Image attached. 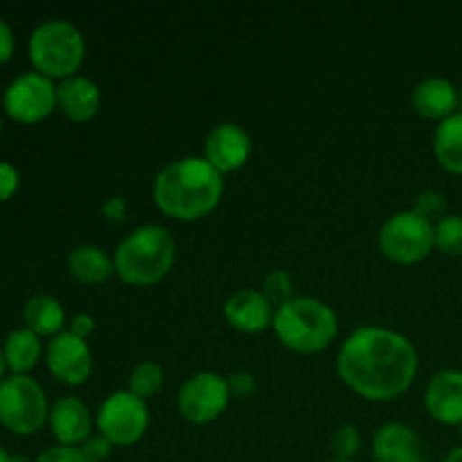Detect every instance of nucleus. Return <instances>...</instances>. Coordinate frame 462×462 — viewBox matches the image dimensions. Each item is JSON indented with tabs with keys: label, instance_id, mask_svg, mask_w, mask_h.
<instances>
[{
	"label": "nucleus",
	"instance_id": "f257e3e1",
	"mask_svg": "<svg viewBox=\"0 0 462 462\" xmlns=\"http://www.w3.org/2000/svg\"><path fill=\"white\" fill-rule=\"evenodd\" d=\"M420 356L404 334L388 328H359L343 341L337 373L350 391L368 402H393L418 377Z\"/></svg>",
	"mask_w": 462,
	"mask_h": 462
},
{
	"label": "nucleus",
	"instance_id": "f03ea898",
	"mask_svg": "<svg viewBox=\"0 0 462 462\" xmlns=\"http://www.w3.org/2000/svg\"><path fill=\"white\" fill-rule=\"evenodd\" d=\"M224 174L203 156L167 162L153 179L152 197L158 210L176 221H197L210 215L224 199Z\"/></svg>",
	"mask_w": 462,
	"mask_h": 462
},
{
	"label": "nucleus",
	"instance_id": "7ed1b4c3",
	"mask_svg": "<svg viewBox=\"0 0 462 462\" xmlns=\"http://www.w3.org/2000/svg\"><path fill=\"white\" fill-rule=\"evenodd\" d=\"M174 262V237L156 224L131 230L113 253L116 275L129 287H153L170 275Z\"/></svg>",
	"mask_w": 462,
	"mask_h": 462
},
{
	"label": "nucleus",
	"instance_id": "20e7f679",
	"mask_svg": "<svg viewBox=\"0 0 462 462\" xmlns=\"http://www.w3.org/2000/svg\"><path fill=\"white\" fill-rule=\"evenodd\" d=\"M273 334L296 355H319L328 350L338 334L337 311L311 296H293L275 307Z\"/></svg>",
	"mask_w": 462,
	"mask_h": 462
},
{
	"label": "nucleus",
	"instance_id": "39448f33",
	"mask_svg": "<svg viewBox=\"0 0 462 462\" xmlns=\"http://www.w3.org/2000/svg\"><path fill=\"white\" fill-rule=\"evenodd\" d=\"M27 54L36 72L63 81L79 72L86 59V39L75 23L50 18L32 30Z\"/></svg>",
	"mask_w": 462,
	"mask_h": 462
},
{
	"label": "nucleus",
	"instance_id": "423d86ee",
	"mask_svg": "<svg viewBox=\"0 0 462 462\" xmlns=\"http://www.w3.org/2000/svg\"><path fill=\"white\" fill-rule=\"evenodd\" d=\"M50 402L30 374H7L0 382V424L14 436H34L48 424Z\"/></svg>",
	"mask_w": 462,
	"mask_h": 462
},
{
	"label": "nucleus",
	"instance_id": "0eeeda50",
	"mask_svg": "<svg viewBox=\"0 0 462 462\" xmlns=\"http://www.w3.org/2000/svg\"><path fill=\"white\" fill-rule=\"evenodd\" d=\"M377 244L382 255L395 264H420L436 248V226L413 210L395 212L383 221Z\"/></svg>",
	"mask_w": 462,
	"mask_h": 462
},
{
	"label": "nucleus",
	"instance_id": "6e6552de",
	"mask_svg": "<svg viewBox=\"0 0 462 462\" xmlns=\"http://www.w3.org/2000/svg\"><path fill=\"white\" fill-rule=\"evenodd\" d=\"M95 427L113 447L138 445L149 429L147 402L129 391H116L99 406Z\"/></svg>",
	"mask_w": 462,
	"mask_h": 462
},
{
	"label": "nucleus",
	"instance_id": "1a4fd4ad",
	"mask_svg": "<svg viewBox=\"0 0 462 462\" xmlns=\"http://www.w3.org/2000/svg\"><path fill=\"white\" fill-rule=\"evenodd\" d=\"M3 108L14 122L39 125L57 111V84L36 70L21 72L5 86Z\"/></svg>",
	"mask_w": 462,
	"mask_h": 462
},
{
	"label": "nucleus",
	"instance_id": "9d476101",
	"mask_svg": "<svg viewBox=\"0 0 462 462\" xmlns=\"http://www.w3.org/2000/svg\"><path fill=\"white\" fill-rule=\"evenodd\" d=\"M230 400L233 395H230L228 379L221 377L219 373L203 370V373L192 374L180 386L179 413L183 415L185 422L203 427L219 420L228 409Z\"/></svg>",
	"mask_w": 462,
	"mask_h": 462
},
{
	"label": "nucleus",
	"instance_id": "9b49d317",
	"mask_svg": "<svg viewBox=\"0 0 462 462\" xmlns=\"http://www.w3.org/2000/svg\"><path fill=\"white\" fill-rule=\"evenodd\" d=\"M43 359L48 373L66 386H81L93 374V352L88 341L72 334L70 329L45 343Z\"/></svg>",
	"mask_w": 462,
	"mask_h": 462
},
{
	"label": "nucleus",
	"instance_id": "f8f14e48",
	"mask_svg": "<svg viewBox=\"0 0 462 462\" xmlns=\"http://www.w3.org/2000/svg\"><path fill=\"white\" fill-rule=\"evenodd\" d=\"M253 153V140L235 122H221L208 134L203 144V158L215 167L219 174L242 170Z\"/></svg>",
	"mask_w": 462,
	"mask_h": 462
},
{
	"label": "nucleus",
	"instance_id": "ddd939ff",
	"mask_svg": "<svg viewBox=\"0 0 462 462\" xmlns=\"http://www.w3.org/2000/svg\"><path fill=\"white\" fill-rule=\"evenodd\" d=\"M275 305L260 289H239L226 300L224 319L242 334H260L273 325Z\"/></svg>",
	"mask_w": 462,
	"mask_h": 462
},
{
	"label": "nucleus",
	"instance_id": "4468645a",
	"mask_svg": "<svg viewBox=\"0 0 462 462\" xmlns=\"http://www.w3.org/2000/svg\"><path fill=\"white\" fill-rule=\"evenodd\" d=\"M48 427L57 445L81 447L93 436V413L75 395H63L50 406Z\"/></svg>",
	"mask_w": 462,
	"mask_h": 462
},
{
	"label": "nucleus",
	"instance_id": "2eb2a0df",
	"mask_svg": "<svg viewBox=\"0 0 462 462\" xmlns=\"http://www.w3.org/2000/svg\"><path fill=\"white\" fill-rule=\"evenodd\" d=\"M424 409L445 427L462 424V370H440L433 374L424 391Z\"/></svg>",
	"mask_w": 462,
	"mask_h": 462
},
{
	"label": "nucleus",
	"instance_id": "dca6fc26",
	"mask_svg": "<svg viewBox=\"0 0 462 462\" xmlns=\"http://www.w3.org/2000/svg\"><path fill=\"white\" fill-rule=\"evenodd\" d=\"M374 462H427L422 438L413 427L388 422L373 438Z\"/></svg>",
	"mask_w": 462,
	"mask_h": 462
},
{
	"label": "nucleus",
	"instance_id": "f3484780",
	"mask_svg": "<svg viewBox=\"0 0 462 462\" xmlns=\"http://www.w3.org/2000/svg\"><path fill=\"white\" fill-rule=\"evenodd\" d=\"M102 90L93 79L84 75L68 77L57 84V111L70 122L84 125L99 113Z\"/></svg>",
	"mask_w": 462,
	"mask_h": 462
},
{
	"label": "nucleus",
	"instance_id": "a211bd4d",
	"mask_svg": "<svg viewBox=\"0 0 462 462\" xmlns=\"http://www.w3.org/2000/svg\"><path fill=\"white\" fill-rule=\"evenodd\" d=\"M411 102L420 117L440 125L458 113V88L445 77H427L413 88Z\"/></svg>",
	"mask_w": 462,
	"mask_h": 462
},
{
	"label": "nucleus",
	"instance_id": "6ab92c4d",
	"mask_svg": "<svg viewBox=\"0 0 462 462\" xmlns=\"http://www.w3.org/2000/svg\"><path fill=\"white\" fill-rule=\"evenodd\" d=\"M3 355L9 374H30L45 355L43 338L23 325L5 337Z\"/></svg>",
	"mask_w": 462,
	"mask_h": 462
},
{
	"label": "nucleus",
	"instance_id": "aec40b11",
	"mask_svg": "<svg viewBox=\"0 0 462 462\" xmlns=\"http://www.w3.org/2000/svg\"><path fill=\"white\" fill-rule=\"evenodd\" d=\"M68 273L81 284H102L116 275V264L104 248L81 244L68 255Z\"/></svg>",
	"mask_w": 462,
	"mask_h": 462
},
{
	"label": "nucleus",
	"instance_id": "412c9836",
	"mask_svg": "<svg viewBox=\"0 0 462 462\" xmlns=\"http://www.w3.org/2000/svg\"><path fill=\"white\" fill-rule=\"evenodd\" d=\"M23 323L41 338H54L57 334L66 332V310L57 298L39 293L23 307Z\"/></svg>",
	"mask_w": 462,
	"mask_h": 462
},
{
	"label": "nucleus",
	"instance_id": "4be33fe9",
	"mask_svg": "<svg viewBox=\"0 0 462 462\" xmlns=\"http://www.w3.org/2000/svg\"><path fill=\"white\" fill-rule=\"evenodd\" d=\"M433 156L438 165L454 176H462V113L440 122L433 134Z\"/></svg>",
	"mask_w": 462,
	"mask_h": 462
},
{
	"label": "nucleus",
	"instance_id": "5701e85b",
	"mask_svg": "<svg viewBox=\"0 0 462 462\" xmlns=\"http://www.w3.org/2000/svg\"><path fill=\"white\" fill-rule=\"evenodd\" d=\"M162 383H165V370L156 361H140L129 373V388L126 391L147 402L162 391Z\"/></svg>",
	"mask_w": 462,
	"mask_h": 462
},
{
	"label": "nucleus",
	"instance_id": "b1692460",
	"mask_svg": "<svg viewBox=\"0 0 462 462\" xmlns=\"http://www.w3.org/2000/svg\"><path fill=\"white\" fill-rule=\"evenodd\" d=\"M436 248L449 257H462V215H447L438 221Z\"/></svg>",
	"mask_w": 462,
	"mask_h": 462
},
{
	"label": "nucleus",
	"instance_id": "393cba45",
	"mask_svg": "<svg viewBox=\"0 0 462 462\" xmlns=\"http://www.w3.org/2000/svg\"><path fill=\"white\" fill-rule=\"evenodd\" d=\"M411 210H413L415 215L422 217V219L431 221L433 226L449 215V212H447L445 194L438 192V189H422V192L415 197L413 208H411Z\"/></svg>",
	"mask_w": 462,
	"mask_h": 462
},
{
	"label": "nucleus",
	"instance_id": "a878e982",
	"mask_svg": "<svg viewBox=\"0 0 462 462\" xmlns=\"http://www.w3.org/2000/svg\"><path fill=\"white\" fill-rule=\"evenodd\" d=\"M329 447H332L334 460H355L361 449V431L355 424H343L334 431Z\"/></svg>",
	"mask_w": 462,
	"mask_h": 462
},
{
	"label": "nucleus",
	"instance_id": "bb28decb",
	"mask_svg": "<svg viewBox=\"0 0 462 462\" xmlns=\"http://www.w3.org/2000/svg\"><path fill=\"white\" fill-rule=\"evenodd\" d=\"M291 289H293L291 278H289L284 271H273V273L264 280V287H262V291H264V296L269 298L275 307H278V305H282V302L291 300L293 298Z\"/></svg>",
	"mask_w": 462,
	"mask_h": 462
},
{
	"label": "nucleus",
	"instance_id": "cd10ccee",
	"mask_svg": "<svg viewBox=\"0 0 462 462\" xmlns=\"http://www.w3.org/2000/svg\"><path fill=\"white\" fill-rule=\"evenodd\" d=\"M226 379H228L230 395L237 397V400H244V397L255 395L257 379H255V374L248 373V370H235V373L228 374Z\"/></svg>",
	"mask_w": 462,
	"mask_h": 462
},
{
	"label": "nucleus",
	"instance_id": "c85d7f7f",
	"mask_svg": "<svg viewBox=\"0 0 462 462\" xmlns=\"http://www.w3.org/2000/svg\"><path fill=\"white\" fill-rule=\"evenodd\" d=\"M81 456L86 462H106L113 454V445L104 436H90L84 445L79 447Z\"/></svg>",
	"mask_w": 462,
	"mask_h": 462
},
{
	"label": "nucleus",
	"instance_id": "c756f323",
	"mask_svg": "<svg viewBox=\"0 0 462 462\" xmlns=\"http://www.w3.org/2000/svg\"><path fill=\"white\" fill-rule=\"evenodd\" d=\"M21 188V174L7 161H0V203L9 201Z\"/></svg>",
	"mask_w": 462,
	"mask_h": 462
},
{
	"label": "nucleus",
	"instance_id": "7c9ffc66",
	"mask_svg": "<svg viewBox=\"0 0 462 462\" xmlns=\"http://www.w3.org/2000/svg\"><path fill=\"white\" fill-rule=\"evenodd\" d=\"M34 462H86L81 456L79 447H63L54 445L50 449H45Z\"/></svg>",
	"mask_w": 462,
	"mask_h": 462
},
{
	"label": "nucleus",
	"instance_id": "2f4dec72",
	"mask_svg": "<svg viewBox=\"0 0 462 462\" xmlns=\"http://www.w3.org/2000/svg\"><path fill=\"white\" fill-rule=\"evenodd\" d=\"M14 50H16V36H14L9 23L0 18V66L14 57Z\"/></svg>",
	"mask_w": 462,
	"mask_h": 462
},
{
	"label": "nucleus",
	"instance_id": "473e14b6",
	"mask_svg": "<svg viewBox=\"0 0 462 462\" xmlns=\"http://www.w3.org/2000/svg\"><path fill=\"white\" fill-rule=\"evenodd\" d=\"M68 329L79 338H88L95 332V319L90 314H75L70 319V328Z\"/></svg>",
	"mask_w": 462,
	"mask_h": 462
},
{
	"label": "nucleus",
	"instance_id": "72a5a7b5",
	"mask_svg": "<svg viewBox=\"0 0 462 462\" xmlns=\"http://www.w3.org/2000/svg\"><path fill=\"white\" fill-rule=\"evenodd\" d=\"M442 462H462V447H456L454 451H449Z\"/></svg>",
	"mask_w": 462,
	"mask_h": 462
},
{
	"label": "nucleus",
	"instance_id": "f704fd0d",
	"mask_svg": "<svg viewBox=\"0 0 462 462\" xmlns=\"http://www.w3.org/2000/svg\"><path fill=\"white\" fill-rule=\"evenodd\" d=\"M7 364H5V355H3V346H0V382H3L5 377H7Z\"/></svg>",
	"mask_w": 462,
	"mask_h": 462
},
{
	"label": "nucleus",
	"instance_id": "c9c22d12",
	"mask_svg": "<svg viewBox=\"0 0 462 462\" xmlns=\"http://www.w3.org/2000/svg\"><path fill=\"white\" fill-rule=\"evenodd\" d=\"M12 462H34V460L27 458L25 454H12Z\"/></svg>",
	"mask_w": 462,
	"mask_h": 462
},
{
	"label": "nucleus",
	"instance_id": "e433bc0d",
	"mask_svg": "<svg viewBox=\"0 0 462 462\" xmlns=\"http://www.w3.org/2000/svg\"><path fill=\"white\" fill-rule=\"evenodd\" d=\"M0 462H12V454H7L3 447H0Z\"/></svg>",
	"mask_w": 462,
	"mask_h": 462
},
{
	"label": "nucleus",
	"instance_id": "4c0bfd02",
	"mask_svg": "<svg viewBox=\"0 0 462 462\" xmlns=\"http://www.w3.org/2000/svg\"><path fill=\"white\" fill-rule=\"evenodd\" d=\"M458 113H462V86L458 88Z\"/></svg>",
	"mask_w": 462,
	"mask_h": 462
},
{
	"label": "nucleus",
	"instance_id": "58836bf2",
	"mask_svg": "<svg viewBox=\"0 0 462 462\" xmlns=\"http://www.w3.org/2000/svg\"><path fill=\"white\" fill-rule=\"evenodd\" d=\"M0 134H3V116H0Z\"/></svg>",
	"mask_w": 462,
	"mask_h": 462
},
{
	"label": "nucleus",
	"instance_id": "ea45409f",
	"mask_svg": "<svg viewBox=\"0 0 462 462\" xmlns=\"http://www.w3.org/2000/svg\"><path fill=\"white\" fill-rule=\"evenodd\" d=\"M332 462H355V460H332Z\"/></svg>",
	"mask_w": 462,
	"mask_h": 462
},
{
	"label": "nucleus",
	"instance_id": "a19ab883",
	"mask_svg": "<svg viewBox=\"0 0 462 462\" xmlns=\"http://www.w3.org/2000/svg\"><path fill=\"white\" fill-rule=\"evenodd\" d=\"M458 429H460V438H462V424H460V427H458Z\"/></svg>",
	"mask_w": 462,
	"mask_h": 462
}]
</instances>
